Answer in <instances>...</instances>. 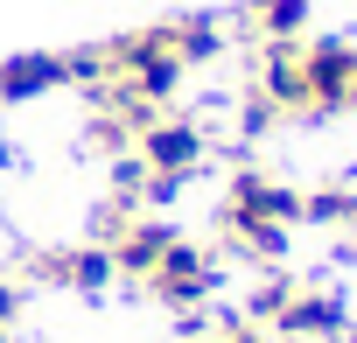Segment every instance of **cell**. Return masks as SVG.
I'll use <instances>...</instances> for the list:
<instances>
[{
  "label": "cell",
  "instance_id": "6da1fadb",
  "mask_svg": "<svg viewBox=\"0 0 357 343\" xmlns=\"http://www.w3.org/2000/svg\"><path fill=\"white\" fill-rule=\"evenodd\" d=\"M140 168H147V183H183V176H197V161H204V126H190V119H154V126H140Z\"/></svg>",
  "mask_w": 357,
  "mask_h": 343
},
{
  "label": "cell",
  "instance_id": "7a4b0ae2",
  "mask_svg": "<svg viewBox=\"0 0 357 343\" xmlns=\"http://www.w3.org/2000/svg\"><path fill=\"white\" fill-rule=\"evenodd\" d=\"M29 273H36V280H50V287H70V294H98L105 280H119V266H112V252H105V245L36 252V259H29Z\"/></svg>",
  "mask_w": 357,
  "mask_h": 343
},
{
  "label": "cell",
  "instance_id": "3957f363",
  "mask_svg": "<svg viewBox=\"0 0 357 343\" xmlns=\"http://www.w3.org/2000/svg\"><path fill=\"white\" fill-rule=\"evenodd\" d=\"M168 245H175V231H168V224H154V218H133V224H126V231H119L105 252H112V266H119L126 280H147V273L161 266V252H168Z\"/></svg>",
  "mask_w": 357,
  "mask_h": 343
},
{
  "label": "cell",
  "instance_id": "277c9868",
  "mask_svg": "<svg viewBox=\"0 0 357 343\" xmlns=\"http://www.w3.org/2000/svg\"><path fill=\"white\" fill-rule=\"evenodd\" d=\"M56 84H70V63L63 56H15V63H0V105H22V98H36V91H56Z\"/></svg>",
  "mask_w": 357,
  "mask_h": 343
},
{
  "label": "cell",
  "instance_id": "5b68a950",
  "mask_svg": "<svg viewBox=\"0 0 357 343\" xmlns=\"http://www.w3.org/2000/svg\"><path fill=\"white\" fill-rule=\"evenodd\" d=\"M245 22H252V36H266V43H294L301 22H308V0H252Z\"/></svg>",
  "mask_w": 357,
  "mask_h": 343
},
{
  "label": "cell",
  "instance_id": "8992f818",
  "mask_svg": "<svg viewBox=\"0 0 357 343\" xmlns=\"http://www.w3.org/2000/svg\"><path fill=\"white\" fill-rule=\"evenodd\" d=\"M15 308H22V294H15V287H0V336H8V322H15Z\"/></svg>",
  "mask_w": 357,
  "mask_h": 343
}]
</instances>
